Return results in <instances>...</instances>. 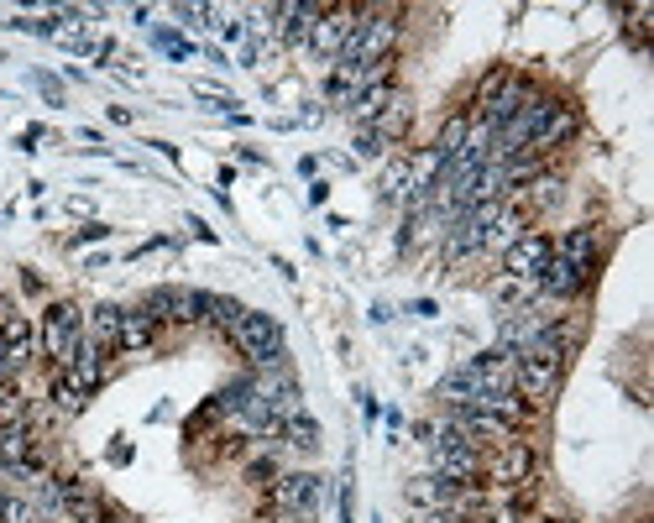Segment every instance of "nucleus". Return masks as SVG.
Wrapping results in <instances>:
<instances>
[{
	"mask_svg": "<svg viewBox=\"0 0 654 523\" xmlns=\"http://www.w3.org/2000/svg\"><path fill=\"white\" fill-rule=\"evenodd\" d=\"M231 341H236V350L257 367V372L283 367V330H278V320L262 315V309H246L236 320V330H231Z\"/></svg>",
	"mask_w": 654,
	"mask_h": 523,
	"instance_id": "1",
	"label": "nucleus"
},
{
	"mask_svg": "<svg viewBox=\"0 0 654 523\" xmlns=\"http://www.w3.org/2000/svg\"><path fill=\"white\" fill-rule=\"evenodd\" d=\"M79 341H85L79 309H74V304H48V315H42V356H48L59 372H68L74 356H79Z\"/></svg>",
	"mask_w": 654,
	"mask_h": 523,
	"instance_id": "2",
	"label": "nucleus"
},
{
	"mask_svg": "<svg viewBox=\"0 0 654 523\" xmlns=\"http://www.w3.org/2000/svg\"><path fill=\"white\" fill-rule=\"evenodd\" d=\"M565 367H550V361H535V356H518L513 361V393L529 408H544L555 393H561Z\"/></svg>",
	"mask_w": 654,
	"mask_h": 523,
	"instance_id": "3",
	"label": "nucleus"
},
{
	"mask_svg": "<svg viewBox=\"0 0 654 523\" xmlns=\"http://www.w3.org/2000/svg\"><path fill=\"white\" fill-rule=\"evenodd\" d=\"M492 482L503 487V493H518V487H529L539 471V456L529 439H508V445H498V456H492Z\"/></svg>",
	"mask_w": 654,
	"mask_h": 523,
	"instance_id": "4",
	"label": "nucleus"
},
{
	"mask_svg": "<svg viewBox=\"0 0 654 523\" xmlns=\"http://www.w3.org/2000/svg\"><path fill=\"white\" fill-rule=\"evenodd\" d=\"M205 298L209 293L200 289H152L148 298H142V309H148L152 320L163 324H194V320H205Z\"/></svg>",
	"mask_w": 654,
	"mask_h": 523,
	"instance_id": "5",
	"label": "nucleus"
},
{
	"mask_svg": "<svg viewBox=\"0 0 654 523\" xmlns=\"http://www.w3.org/2000/svg\"><path fill=\"white\" fill-rule=\"evenodd\" d=\"M320 476L315 471H283L278 482H272V513H298V519H309L315 508H320Z\"/></svg>",
	"mask_w": 654,
	"mask_h": 523,
	"instance_id": "6",
	"label": "nucleus"
},
{
	"mask_svg": "<svg viewBox=\"0 0 654 523\" xmlns=\"http://www.w3.org/2000/svg\"><path fill=\"white\" fill-rule=\"evenodd\" d=\"M550 257H555V241H550V235H539V231H524L503 252V267H508V278H539Z\"/></svg>",
	"mask_w": 654,
	"mask_h": 523,
	"instance_id": "7",
	"label": "nucleus"
},
{
	"mask_svg": "<svg viewBox=\"0 0 654 523\" xmlns=\"http://www.w3.org/2000/svg\"><path fill=\"white\" fill-rule=\"evenodd\" d=\"M529 100H535V85H529V79H518V74H508V85L498 89V94H492L487 105H482V126H492V131H503L508 120L518 116V111H524Z\"/></svg>",
	"mask_w": 654,
	"mask_h": 523,
	"instance_id": "8",
	"label": "nucleus"
},
{
	"mask_svg": "<svg viewBox=\"0 0 654 523\" xmlns=\"http://www.w3.org/2000/svg\"><path fill=\"white\" fill-rule=\"evenodd\" d=\"M597 267H581V262H565V257H550L544 272H539V289L550 298H576L581 289H592Z\"/></svg>",
	"mask_w": 654,
	"mask_h": 523,
	"instance_id": "9",
	"label": "nucleus"
},
{
	"mask_svg": "<svg viewBox=\"0 0 654 523\" xmlns=\"http://www.w3.org/2000/svg\"><path fill=\"white\" fill-rule=\"evenodd\" d=\"M0 346H5V367H11V372H22L31 361V346H37L27 315H16L11 304H0Z\"/></svg>",
	"mask_w": 654,
	"mask_h": 523,
	"instance_id": "10",
	"label": "nucleus"
},
{
	"mask_svg": "<svg viewBox=\"0 0 654 523\" xmlns=\"http://www.w3.org/2000/svg\"><path fill=\"white\" fill-rule=\"evenodd\" d=\"M53 493H59V502H63V513L74 523H94L105 508H100V493H94L85 476H68V482H53Z\"/></svg>",
	"mask_w": 654,
	"mask_h": 523,
	"instance_id": "11",
	"label": "nucleus"
},
{
	"mask_svg": "<svg viewBox=\"0 0 654 523\" xmlns=\"http://www.w3.org/2000/svg\"><path fill=\"white\" fill-rule=\"evenodd\" d=\"M576 137V105H565V100H555V111L544 116V126L535 131V142H529V152L535 157H544V152H555V146H565Z\"/></svg>",
	"mask_w": 654,
	"mask_h": 523,
	"instance_id": "12",
	"label": "nucleus"
},
{
	"mask_svg": "<svg viewBox=\"0 0 654 523\" xmlns=\"http://www.w3.org/2000/svg\"><path fill=\"white\" fill-rule=\"evenodd\" d=\"M63 378L74 382L79 393H94V387L105 382V350H100L90 335H85V341H79V356H74V367H68Z\"/></svg>",
	"mask_w": 654,
	"mask_h": 523,
	"instance_id": "13",
	"label": "nucleus"
},
{
	"mask_svg": "<svg viewBox=\"0 0 654 523\" xmlns=\"http://www.w3.org/2000/svg\"><path fill=\"white\" fill-rule=\"evenodd\" d=\"M152 335H157V320H152L148 309L137 304V309H120V335H116V350H148L152 346Z\"/></svg>",
	"mask_w": 654,
	"mask_h": 523,
	"instance_id": "14",
	"label": "nucleus"
},
{
	"mask_svg": "<svg viewBox=\"0 0 654 523\" xmlns=\"http://www.w3.org/2000/svg\"><path fill=\"white\" fill-rule=\"evenodd\" d=\"M0 461L22 465V471H42V461H37V450H31V430L27 424H16V430H0Z\"/></svg>",
	"mask_w": 654,
	"mask_h": 523,
	"instance_id": "15",
	"label": "nucleus"
},
{
	"mask_svg": "<svg viewBox=\"0 0 654 523\" xmlns=\"http://www.w3.org/2000/svg\"><path fill=\"white\" fill-rule=\"evenodd\" d=\"M555 257L581 262V267H597V231H592V226H576V231H565L561 241H555Z\"/></svg>",
	"mask_w": 654,
	"mask_h": 523,
	"instance_id": "16",
	"label": "nucleus"
},
{
	"mask_svg": "<svg viewBox=\"0 0 654 523\" xmlns=\"http://www.w3.org/2000/svg\"><path fill=\"white\" fill-rule=\"evenodd\" d=\"M466 137H472V116H450L446 126H440V137H435L429 152H435L440 163H456V157L466 152Z\"/></svg>",
	"mask_w": 654,
	"mask_h": 523,
	"instance_id": "17",
	"label": "nucleus"
},
{
	"mask_svg": "<svg viewBox=\"0 0 654 523\" xmlns=\"http://www.w3.org/2000/svg\"><path fill=\"white\" fill-rule=\"evenodd\" d=\"M116 335H120V309L116 304H100L90 315V341L100 350H116Z\"/></svg>",
	"mask_w": 654,
	"mask_h": 523,
	"instance_id": "18",
	"label": "nucleus"
},
{
	"mask_svg": "<svg viewBox=\"0 0 654 523\" xmlns=\"http://www.w3.org/2000/svg\"><path fill=\"white\" fill-rule=\"evenodd\" d=\"M283 439H288L294 450H320V424L298 408L294 419H283Z\"/></svg>",
	"mask_w": 654,
	"mask_h": 523,
	"instance_id": "19",
	"label": "nucleus"
},
{
	"mask_svg": "<svg viewBox=\"0 0 654 523\" xmlns=\"http://www.w3.org/2000/svg\"><path fill=\"white\" fill-rule=\"evenodd\" d=\"M27 424V393L16 382H0V430H16Z\"/></svg>",
	"mask_w": 654,
	"mask_h": 523,
	"instance_id": "20",
	"label": "nucleus"
},
{
	"mask_svg": "<svg viewBox=\"0 0 654 523\" xmlns=\"http://www.w3.org/2000/svg\"><path fill=\"white\" fill-rule=\"evenodd\" d=\"M241 315H246V309H241L236 298H220V293H209V298H205V320H209V324H220L226 335L236 330V320H241Z\"/></svg>",
	"mask_w": 654,
	"mask_h": 523,
	"instance_id": "21",
	"label": "nucleus"
},
{
	"mask_svg": "<svg viewBox=\"0 0 654 523\" xmlns=\"http://www.w3.org/2000/svg\"><path fill=\"white\" fill-rule=\"evenodd\" d=\"M85 398H90V393H79V387H74V382L63 378V372L53 378V404H59L63 413H79V408H85Z\"/></svg>",
	"mask_w": 654,
	"mask_h": 523,
	"instance_id": "22",
	"label": "nucleus"
},
{
	"mask_svg": "<svg viewBox=\"0 0 654 523\" xmlns=\"http://www.w3.org/2000/svg\"><path fill=\"white\" fill-rule=\"evenodd\" d=\"M0 523H31V508L22 502V497L0 493Z\"/></svg>",
	"mask_w": 654,
	"mask_h": 523,
	"instance_id": "23",
	"label": "nucleus"
},
{
	"mask_svg": "<svg viewBox=\"0 0 654 523\" xmlns=\"http://www.w3.org/2000/svg\"><path fill=\"white\" fill-rule=\"evenodd\" d=\"M503 85H508V68H487V74H482V85H476V105H487V100H492Z\"/></svg>",
	"mask_w": 654,
	"mask_h": 523,
	"instance_id": "24",
	"label": "nucleus"
},
{
	"mask_svg": "<svg viewBox=\"0 0 654 523\" xmlns=\"http://www.w3.org/2000/svg\"><path fill=\"white\" fill-rule=\"evenodd\" d=\"M157 48H163V53H174V59H194V48H189L183 37H174V31H157Z\"/></svg>",
	"mask_w": 654,
	"mask_h": 523,
	"instance_id": "25",
	"label": "nucleus"
},
{
	"mask_svg": "<svg viewBox=\"0 0 654 523\" xmlns=\"http://www.w3.org/2000/svg\"><path fill=\"white\" fill-rule=\"evenodd\" d=\"M357 152H361V157H377V152H383V137H377V131H372V126H361V137H357Z\"/></svg>",
	"mask_w": 654,
	"mask_h": 523,
	"instance_id": "26",
	"label": "nucleus"
},
{
	"mask_svg": "<svg viewBox=\"0 0 654 523\" xmlns=\"http://www.w3.org/2000/svg\"><path fill=\"white\" fill-rule=\"evenodd\" d=\"M205 5H179V22H189V27H205Z\"/></svg>",
	"mask_w": 654,
	"mask_h": 523,
	"instance_id": "27",
	"label": "nucleus"
},
{
	"mask_svg": "<svg viewBox=\"0 0 654 523\" xmlns=\"http://www.w3.org/2000/svg\"><path fill=\"white\" fill-rule=\"evenodd\" d=\"M414 523H461V519H450V513H440V508H419Z\"/></svg>",
	"mask_w": 654,
	"mask_h": 523,
	"instance_id": "28",
	"label": "nucleus"
},
{
	"mask_svg": "<svg viewBox=\"0 0 654 523\" xmlns=\"http://www.w3.org/2000/svg\"><path fill=\"white\" fill-rule=\"evenodd\" d=\"M105 235H111V226H100V220H90V226H85V231L74 235V241H105Z\"/></svg>",
	"mask_w": 654,
	"mask_h": 523,
	"instance_id": "29",
	"label": "nucleus"
},
{
	"mask_svg": "<svg viewBox=\"0 0 654 523\" xmlns=\"http://www.w3.org/2000/svg\"><path fill=\"white\" fill-rule=\"evenodd\" d=\"M94 523H131V519H126V513H100Z\"/></svg>",
	"mask_w": 654,
	"mask_h": 523,
	"instance_id": "30",
	"label": "nucleus"
},
{
	"mask_svg": "<svg viewBox=\"0 0 654 523\" xmlns=\"http://www.w3.org/2000/svg\"><path fill=\"white\" fill-rule=\"evenodd\" d=\"M461 523H482V519H461Z\"/></svg>",
	"mask_w": 654,
	"mask_h": 523,
	"instance_id": "31",
	"label": "nucleus"
}]
</instances>
